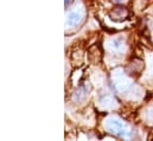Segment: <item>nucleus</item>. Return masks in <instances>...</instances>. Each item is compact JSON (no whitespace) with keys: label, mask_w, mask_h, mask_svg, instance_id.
<instances>
[{"label":"nucleus","mask_w":153,"mask_h":141,"mask_svg":"<svg viewBox=\"0 0 153 141\" xmlns=\"http://www.w3.org/2000/svg\"><path fill=\"white\" fill-rule=\"evenodd\" d=\"M127 14H128V11L122 7V6H117V7H114L111 13H109V17L112 20H116V22H122L127 18Z\"/></svg>","instance_id":"nucleus-1"}]
</instances>
